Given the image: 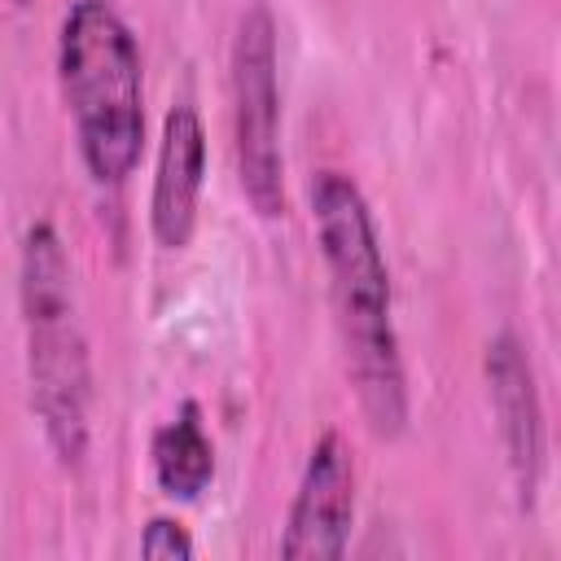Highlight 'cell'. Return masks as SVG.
Masks as SVG:
<instances>
[{
	"mask_svg": "<svg viewBox=\"0 0 561 561\" xmlns=\"http://www.w3.org/2000/svg\"><path fill=\"white\" fill-rule=\"evenodd\" d=\"M307 202L320 263L329 276V302L351 390L359 399L368 430L377 438H399L408 430V368L394 329V289L373 206L355 175L337 167L311 175Z\"/></svg>",
	"mask_w": 561,
	"mask_h": 561,
	"instance_id": "obj_1",
	"label": "cell"
},
{
	"mask_svg": "<svg viewBox=\"0 0 561 561\" xmlns=\"http://www.w3.org/2000/svg\"><path fill=\"white\" fill-rule=\"evenodd\" d=\"M18 307L26 381L44 443L61 469H79L92 438V355L75 298V267L53 219H35L18 245Z\"/></svg>",
	"mask_w": 561,
	"mask_h": 561,
	"instance_id": "obj_2",
	"label": "cell"
},
{
	"mask_svg": "<svg viewBox=\"0 0 561 561\" xmlns=\"http://www.w3.org/2000/svg\"><path fill=\"white\" fill-rule=\"evenodd\" d=\"M57 83L92 184H127L145 153V61L114 0H70L57 26Z\"/></svg>",
	"mask_w": 561,
	"mask_h": 561,
	"instance_id": "obj_3",
	"label": "cell"
},
{
	"mask_svg": "<svg viewBox=\"0 0 561 561\" xmlns=\"http://www.w3.org/2000/svg\"><path fill=\"white\" fill-rule=\"evenodd\" d=\"M232 158L254 215H285V145H280V53L267 4H250L232 35Z\"/></svg>",
	"mask_w": 561,
	"mask_h": 561,
	"instance_id": "obj_4",
	"label": "cell"
},
{
	"mask_svg": "<svg viewBox=\"0 0 561 561\" xmlns=\"http://www.w3.org/2000/svg\"><path fill=\"white\" fill-rule=\"evenodd\" d=\"M355 526V456L337 430H324L298 473L289 517L280 530V557L337 561Z\"/></svg>",
	"mask_w": 561,
	"mask_h": 561,
	"instance_id": "obj_5",
	"label": "cell"
},
{
	"mask_svg": "<svg viewBox=\"0 0 561 561\" xmlns=\"http://www.w3.org/2000/svg\"><path fill=\"white\" fill-rule=\"evenodd\" d=\"M486 399L495 412V430L504 443V460L517 486L522 508L535 504L548 460V425H543V399L535 381V364L526 355V342L517 333H495L482 355Z\"/></svg>",
	"mask_w": 561,
	"mask_h": 561,
	"instance_id": "obj_6",
	"label": "cell"
},
{
	"mask_svg": "<svg viewBox=\"0 0 561 561\" xmlns=\"http://www.w3.org/2000/svg\"><path fill=\"white\" fill-rule=\"evenodd\" d=\"M202 184H206V127L197 105L175 101L162 118L153 188H149V232L162 250H184L193 241Z\"/></svg>",
	"mask_w": 561,
	"mask_h": 561,
	"instance_id": "obj_7",
	"label": "cell"
},
{
	"mask_svg": "<svg viewBox=\"0 0 561 561\" xmlns=\"http://www.w3.org/2000/svg\"><path fill=\"white\" fill-rule=\"evenodd\" d=\"M149 465H153V482L167 500H180V504L202 500V491L215 482V443L202 425L197 403H180V412L153 430Z\"/></svg>",
	"mask_w": 561,
	"mask_h": 561,
	"instance_id": "obj_8",
	"label": "cell"
},
{
	"mask_svg": "<svg viewBox=\"0 0 561 561\" xmlns=\"http://www.w3.org/2000/svg\"><path fill=\"white\" fill-rule=\"evenodd\" d=\"M140 552L153 557V561H188L197 552V543H193V535H188V526L180 517L158 513L140 530Z\"/></svg>",
	"mask_w": 561,
	"mask_h": 561,
	"instance_id": "obj_9",
	"label": "cell"
},
{
	"mask_svg": "<svg viewBox=\"0 0 561 561\" xmlns=\"http://www.w3.org/2000/svg\"><path fill=\"white\" fill-rule=\"evenodd\" d=\"M13 4H26V0H13Z\"/></svg>",
	"mask_w": 561,
	"mask_h": 561,
	"instance_id": "obj_10",
	"label": "cell"
}]
</instances>
